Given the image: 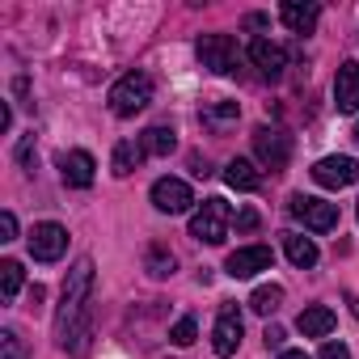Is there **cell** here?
<instances>
[{
    "label": "cell",
    "instance_id": "1",
    "mask_svg": "<svg viewBox=\"0 0 359 359\" xmlns=\"http://www.w3.org/2000/svg\"><path fill=\"white\" fill-rule=\"evenodd\" d=\"M89 296H93V258H81L64 279V300L55 313V342L68 355H85L93 321H89Z\"/></svg>",
    "mask_w": 359,
    "mask_h": 359
},
{
    "label": "cell",
    "instance_id": "2",
    "mask_svg": "<svg viewBox=\"0 0 359 359\" xmlns=\"http://www.w3.org/2000/svg\"><path fill=\"white\" fill-rule=\"evenodd\" d=\"M148 102H152V76H148V72H127V76H118L114 89H110V110H114L118 118H135Z\"/></svg>",
    "mask_w": 359,
    "mask_h": 359
},
{
    "label": "cell",
    "instance_id": "3",
    "mask_svg": "<svg viewBox=\"0 0 359 359\" xmlns=\"http://www.w3.org/2000/svg\"><path fill=\"white\" fill-rule=\"evenodd\" d=\"M229 220H233V208H229L220 195H212V199H203V208L191 216V237L203 241V245H220V241L229 237Z\"/></svg>",
    "mask_w": 359,
    "mask_h": 359
},
{
    "label": "cell",
    "instance_id": "4",
    "mask_svg": "<svg viewBox=\"0 0 359 359\" xmlns=\"http://www.w3.org/2000/svg\"><path fill=\"white\" fill-rule=\"evenodd\" d=\"M195 55H199V64H203L208 72H216V76L237 72V43H233L229 34H199Z\"/></svg>",
    "mask_w": 359,
    "mask_h": 359
},
{
    "label": "cell",
    "instance_id": "5",
    "mask_svg": "<svg viewBox=\"0 0 359 359\" xmlns=\"http://www.w3.org/2000/svg\"><path fill=\"white\" fill-rule=\"evenodd\" d=\"M287 212H292V220H300L309 233H330V229H338V208L325 203V199L292 195V199H287Z\"/></svg>",
    "mask_w": 359,
    "mask_h": 359
},
{
    "label": "cell",
    "instance_id": "6",
    "mask_svg": "<svg viewBox=\"0 0 359 359\" xmlns=\"http://www.w3.org/2000/svg\"><path fill=\"white\" fill-rule=\"evenodd\" d=\"M254 156H258L271 173L287 169V161H292V135L279 131V127H258V131H254Z\"/></svg>",
    "mask_w": 359,
    "mask_h": 359
},
{
    "label": "cell",
    "instance_id": "7",
    "mask_svg": "<svg viewBox=\"0 0 359 359\" xmlns=\"http://www.w3.org/2000/svg\"><path fill=\"white\" fill-rule=\"evenodd\" d=\"M191 203H195V195H191V187L182 177H161V182H152V208L156 212L182 216V212H191Z\"/></svg>",
    "mask_w": 359,
    "mask_h": 359
},
{
    "label": "cell",
    "instance_id": "8",
    "mask_svg": "<svg viewBox=\"0 0 359 359\" xmlns=\"http://www.w3.org/2000/svg\"><path fill=\"white\" fill-rule=\"evenodd\" d=\"M64 250H68V229L64 224H34V233H30V258L34 262H60L64 258Z\"/></svg>",
    "mask_w": 359,
    "mask_h": 359
},
{
    "label": "cell",
    "instance_id": "9",
    "mask_svg": "<svg viewBox=\"0 0 359 359\" xmlns=\"http://www.w3.org/2000/svg\"><path fill=\"white\" fill-rule=\"evenodd\" d=\"M313 182L325 187V191L351 187V182H359V161L355 156H325V161L313 165Z\"/></svg>",
    "mask_w": 359,
    "mask_h": 359
},
{
    "label": "cell",
    "instance_id": "10",
    "mask_svg": "<svg viewBox=\"0 0 359 359\" xmlns=\"http://www.w3.org/2000/svg\"><path fill=\"white\" fill-rule=\"evenodd\" d=\"M271 262H275V254L266 245H241V250H233L224 258V271L233 279H254L258 271H271Z\"/></svg>",
    "mask_w": 359,
    "mask_h": 359
},
{
    "label": "cell",
    "instance_id": "11",
    "mask_svg": "<svg viewBox=\"0 0 359 359\" xmlns=\"http://www.w3.org/2000/svg\"><path fill=\"white\" fill-rule=\"evenodd\" d=\"M241 313L233 309V304H224L220 309V317H216V325H212V346H216V355H237V346H241Z\"/></svg>",
    "mask_w": 359,
    "mask_h": 359
},
{
    "label": "cell",
    "instance_id": "12",
    "mask_svg": "<svg viewBox=\"0 0 359 359\" xmlns=\"http://www.w3.org/2000/svg\"><path fill=\"white\" fill-rule=\"evenodd\" d=\"M334 106H338V114L359 110V64L355 60H346L338 68V76H334Z\"/></svg>",
    "mask_w": 359,
    "mask_h": 359
},
{
    "label": "cell",
    "instance_id": "13",
    "mask_svg": "<svg viewBox=\"0 0 359 359\" xmlns=\"http://www.w3.org/2000/svg\"><path fill=\"white\" fill-rule=\"evenodd\" d=\"M250 60H254V68H258L262 76H271V81H279L283 68H287V51H283L279 43H271V39H254V43H250Z\"/></svg>",
    "mask_w": 359,
    "mask_h": 359
},
{
    "label": "cell",
    "instance_id": "14",
    "mask_svg": "<svg viewBox=\"0 0 359 359\" xmlns=\"http://www.w3.org/2000/svg\"><path fill=\"white\" fill-rule=\"evenodd\" d=\"M93 169H97V165H93V156H89V152H81V148L60 156V177H64L68 187H76V191L93 187Z\"/></svg>",
    "mask_w": 359,
    "mask_h": 359
},
{
    "label": "cell",
    "instance_id": "15",
    "mask_svg": "<svg viewBox=\"0 0 359 359\" xmlns=\"http://www.w3.org/2000/svg\"><path fill=\"white\" fill-rule=\"evenodd\" d=\"M279 18H283V26H287L292 34H313V30H317L321 9L313 5V0H287V5L279 9Z\"/></svg>",
    "mask_w": 359,
    "mask_h": 359
},
{
    "label": "cell",
    "instance_id": "16",
    "mask_svg": "<svg viewBox=\"0 0 359 359\" xmlns=\"http://www.w3.org/2000/svg\"><path fill=\"white\" fill-rule=\"evenodd\" d=\"M334 325H338V317H334V309H325V304H313V309H304V313L296 317V330H300L304 338H325V334H334Z\"/></svg>",
    "mask_w": 359,
    "mask_h": 359
},
{
    "label": "cell",
    "instance_id": "17",
    "mask_svg": "<svg viewBox=\"0 0 359 359\" xmlns=\"http://www.w3.org/2000/svg\"><path fill=\"white\" fill-rule=\"evenodd\" d=\"M224 182H229L233 191H258V187H262V173L254 169V161L237 156V161L224 165Z\"/></svg>",
    "mask_w": 359,
    "mask_h": 359
},
{
    "label": "cell",
    "instance_id": "18",
    "mask_svg": "<svg viewBox=\"0 0 359 359\" xmlns=\"http://www.w3.org/2000/svg\"><path fill=\"white\" fill-rule=\"evenodd\" d=\"M283 250H287V262L292 266H300V271H309V266H317V245H313V237H300V233H287L283 237Z\"/></svg>",
    "mask_w": 359,
    "mask_h": 359
},
{
    "label": "cell",
    "instance_id": "19",
    "mask_svg": "<svg viewBox=\"0 0 359 359\" xmlns=\"http://www.w3.org/2000/svg\"><path fill=\"white\" fill-rule=\"evenodd\" d=\"M144 156H148V152H144L140 140H118V144H114V173H118V177L135 173V169L144 165Z\"/></svg>",
    "mask_w": 359,
    "mask_h": 359
},
{
    "label": "cell",
    "instance_id": "20",
    "mask_svg": "<svg viewBox=\"0 0 359 359\" xmlns=\"http://www.w3.org/2000/svg\"><path fill=\"white\" fill-rule=\"evenodd\" d=\"M140 144H144L148 156H169V152L177 148V135H173L169 127H148V131L140 135Z\"/></svg>",
    "mask_w": 359,
    "mask_h": 359
},
{
    "label": "cell",
    "instance_id": "21",
    "mask_svg": "<svg viewBox=\"0 0 359 359\" xmlns=\"http://www.w3.org/2000/svg\"><path fill=\"white\" fill-rule=\"evenodd\" d=\"M279 304H283V287H279V283H262V287H254V296H250V309H254L258 317L279 313Z\"/></svg>",
    "mask_w": 359,
    "mask_h": 359
},
{
    "label": "cell",
    "instance_id": "22",
    "mask_svg": "<svg viewBox=\"0 0 359 359\" xmlns=\"http://www.w3.org/2000/svg\"><path fill=\"white\" fill-rule=\"evenodd\" d=\"M22 283H26V271H22V262L5 258V262H0V296H5V300H18Z\"/></svg>",
    "mask_w": 359,
    "mask_h": 359
},
{
    "label": "cell",
    "instance_id": "23",
    "mask_svg": "<svg viewBox=\"0 0 359 359\" xmlns=\"http://www.w3.org/2000/svg\"><path fill=\"white\" fill-rule=\"evenodd\" d=\"M144 271H148L152 279H169V275H173V254L161 250V245H152V250L144 254Z\"/></svg>",
    "mask_w": 359,
    "mask_h": 359
},
{
    "label": "cell",
    "instance_id": "24",
    "mask_svg": "<svg viewBox=\"0 0 359 359\" xmlns=\"http://www.w3.org/2000/svg\"><path fill=\"white\" fill-rule=\"evenodd\" d=\"M0 359H26V342H22V334L13 325L0 330Z\"/></svg>",
    "mask_w": 359,
    "mask_h": 359
},
{
    "label": "cell",
    "instance_id": "25",
    "mask_svg": "<svg viewBox=\"0 0 359 359\" xmlns=\"http://www.w3.org/2000/svg\"><path fill=\"white\" fill-rule=\"evenodd\" d=\"M169 338H173V346H191V342L199 338V321H195V317H182V321L169 330Z\"/></svg>",
    "mask_w": 359,
    "mask_h": 359
},
{
    "label": "cell",
    "instance_id": "26",
    "mask_svg": "<svg viewBox=\"0 0 359 359\" xmlns=\"http://www.w3.org/2000/svg\"><path fill=\"white\" fill-rule=\"evenodd\" d=\"M237 114H241V106H237V102H216V106H208V110H203V118H208V123H233Z\"/></svg>",
    "mask_w": 359,
    "mask_h": 359
},
{
    "label": "cell",
    "instance_id": "27",
    "mask_svg": "<svg viewBox=\"0 0 359 359\" xmlns=\"http://www.w3.org/2000/svg\"><path fill=\"white\" fill-rule=\"evenodd\" d=\"M258 224H262V216H258L254 208H241V212H237V233H254Z\"/></svg>",
    "mask_w": 359,
    "mask_h": 359
},
{
    "label": "cell",
    "instance_id": "28",
    "mask_svg": "<svg viewBox=\"0 0 359 359\" xmlns=\"http://www.w3.org/2000/svg\"><path fill=\"white\" fill-rule=\"evenodd\" d=\"M13 237H18V216L0 212V241H13Z\"/></svg>",
    "mask_w": 359,
    "mask_h": 359
},
{
    "label": "cell",
    "instance_id": "29",
    "mask_svg": "<svg viewBox=\"0 0 359 359\" xmlns=\"http://www.w3.org/2000/svg\"><path fill=\"white\" fill-rule=\"evenodd\" d=\"M321 359H351V351H346V342H325Z\"/></svg>",
    "mask_w": 359,
    "mask_h": 359
},
{
    "label": "cell",
    "instance_id": "30",
    "mask_svg": "<svg viewBox=\"0 0 359 359\" xmlns=\"http://www.w3.org/2000/svg\"><path fill=\"white\" fill-rule=\"evenodd\" d=\"M18 161H22L26 169L34 165V140H22V144H18Z\"/></svg>",
    "mask_w": 359,
    "mask_h": 359
},
{
    "label": "cell",
    "instance_id": "31",
    "mask_svg": "<svg viewBox=\"0 0 359 359\" xmlns=\"http://www.w3.org/2000/svg\"><path fill=\"white\" fill-rule=\"evenodd\" d=\"M266 346H283V330L279 325H266Z\"/></svg>",
    "mask_w": 359,
    "mask_h": 359
},
{
    "label": "cell",
    "instance_id": "32",
    "mask_svg": "<svg viewBox=\"0 0 359 359\" xmlns=\"http://www.w3.org/2000/svg\"><path fill=\"white\" fill-rule=\"evenodd\" d=\"M9 123H13V110H9V102H0V131H9Z\"/></svg>",
    "mask_w": 359,
    "mask_h": 359
},
{
    "label": "cell",
    "instance_id": "33",
    "mask_svg": "<svg viewBox=\"0 0 359 359\" xmlns=\"http://www.w3.org/2000/svg\"><path fill=\"white\" fill-rule=\"evenodd\" d=\"M279 359H309V355H304V351H283Z\"/></svg>",
    "mask_w": 359,
    "mask_h": 359
},
{
    "label": "cell",
    "instance_id": "34",
    "mask_svg": "<svg viewBox=\"0 0 359 359\" xmlns=\"http://www.w3.org/2000/svg\"><path fill=\"white\" fill-rule=\"evenodd\" d=\"M355 144H359V123H355Z\"/></svg>",
    "mask_w": 359,
    "mask_h": 359
}]
</instances>
